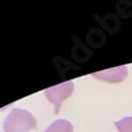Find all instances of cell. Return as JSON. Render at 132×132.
<instances>
[{"label": "cell", "mask_w": 132, "mask_h": 132, "mask_svg": "<svg viewBox=\"0 0 132 132\" xmlns=\"http://www.w3.org/2000/svg\"><path fill=\"white\" fill-rule=\"evenodd\" d=\"M37 127V119L27 110L13 108L4 119L5 132H33Z\"/></svg>", "instance_id": "6da1fadb"}, {"label": "cell", "mask_w": 132, "mask_h": 132, "mask_svg": "<svg viewBox=\"0 0 132 132\" xmlns=\"http://www.w3.org/2000/svg\"><path fill=\"white\" fill-rule=\"evenodd\" d=\"M73 91H74V83L71 81L52 86L45 90V96L54 106V112L56 114L60 112V108H61L62 103L73 94Z\"/></svg>", "instance_id": "7a4b0ae2"}, {"label": "cell", "mask_w": 132, "mask_h": 132, "mask_svg": "<svg viewBox=\"0 0 132 132\" xmlns=\"http://www.w3.org/2000/svg\"><path fill=\"white\" fill-rule=\"evenodd\" d=\"M127 75H128V68L124 65L93 74L94 78L103 82H108V83H120L127 78Z\"/></svg>", "instance_id": "3957f363"}, {"label": "cell", "mask_w": 132, "mask_h": 132, "mask_svg": "<svg viewBox=\"0 0 132 132\" xmlns=\"http://www.w3.org/2000/svg\"><path fill=\"white\" fill-rule=\"evenodd\" d=\"M45 132H73V126L69 120L58 119L56 122H53Z\"/></svg>", "instance_id": "277c9868"}, {"label": "cell", "mask_w": 132, "mask_h": 132, "mask_svg": "<svg viewBox=\"0 0 132 132\" xmlns=\"http://www.w3.org/2000/svg\"><path fill=\"white\" fill-rule=\"evenodd\" d=\"M115 127L119 132H132V116H126L115 122Z\"/></svg>", "instance_id": "5b68a950"}]
</instances>
